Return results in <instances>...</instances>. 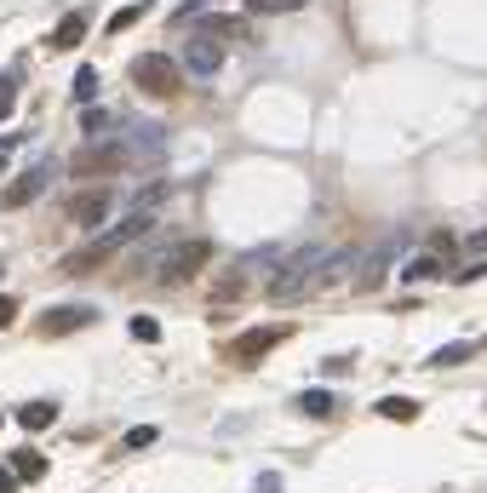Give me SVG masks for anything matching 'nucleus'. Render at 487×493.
<instances>
[{"mask_svg":"<svg viewBox=\"0 0 487 493\" xmlns=\"http://www.w3.org/2000/svg\"><path fill=\"white\" fill-rule=\"evenodd\" d=\"M52 173H58L52 161H41V166H29V173H18L6 189H0V207H29V201H41V189L52 184Z\"/></svg>","mask_w":487,"mask_h":493,"instance_id":"0eeeda50","label":"nucleus"},{"mask_svg":"<svg viewBox=\"0 0 487 493\" xmlns=\"http://www.w3.org/2000/svg\"><path fill=\"white\" fill-rule=\"evenodd\" d=\"M373 413L390 419V425H413V419H419V402H413V396H379Z\"/></svg>","mask_w":487,"mask_h":493,"instance_id":"ddd939ff","label":"nucleus"},{"mask_svg":"<svg viewBox=\"0 0 487 493\" xmlns=\"http://www.w3.org/2000/svg\"><path fill=\"white\" fill-rule=\"evenodd\" d=\"M0 419H6V413H0Z\"/></svg>","mask_w":487,"mask_h":493,"instance_id":"7c9ffc66","label":"nucleus"},{"mask_svg":"<svg viewBox=\"0 0 487 493\" xmlns=\"http://www.w3.org/2000/svg\"><path fill=\"white\" fill-rule=\"evenodd\" d=\"M0 493H18V471L12 465H0Z\"/></svg>","mask_w":487,"mask_h":493,"instance_id":"cd10ccee","label":"nucleus"},{"mask_svg":"<svg viewBox=\"0 0 487 493\" xmlns=\"http://www.w3.org/2000/svg\"><path fill=\"white\" fill-rule=\"evenodd\" d=\"M81 132H87V138H104V132H115V115L87 110V115H81Z\"/></svg>","mask_w":487,"mask_h":493,"instance_id":"aec40b11","label":"nucleus"},{"mask_svg":"<svg viewBox=\"0 0 487 493\" xmlns=\"http://www.w3.org/2000/svg\"><path fill=\"white\" fill-rule=\"evenodd\" d=\"M442 275H447V264L436 258V252H419V258H407V264H401V281H407V287H424V281H442Z\"/></svg>","mask_w":487,"mask_h":493,"instance_id":"9b49d317","label":"nucleus"},{"mask_svg":"<svg viewBox=\"0 0 487 493\" xmlns=\"http://www.w3.org/2000/svg\"><path fill=\"white\" fill-rule=\"evenodd\" d=\"M12 150H18V138H0V173L12 166Z\"/></svg>","mask_w":487,"mask_h":493,"instance_id":"c85d7f7f","label":"nucleus"},{"mask_svg":"<svg viewBox=\"0 0 487 493\" xmlns=\"http://www.w3.org/2000/svg\"><path fill=\"white\" fill-rule=\"evenodd\" d=\"M150 6H155V0H132V6H120V12H115V18H109V35H127V29H132V23H138V18H143V12H150Z\"/></svg>","mask_w":487,"mask_h":493,"instance_id":"6ab92c4d","label":"nucleus"},{"mask_svg":"<svg viewBox=\"0 0 487 493\" xmlns=\"http://www.w3.org/2000/svg\"><path fill=\"white\" fill-rule=\"evenodd\" d=\"M327 252H333V247H321V242H304L298 252H287L282 270L270 275V298H275V304H292V298H304V287H310V275L327 264Z\"/></svg>","mask_w":487,"mask_h":493,"instance_id":"f257e3e1","label":"nucleus"},{"mask_svg":"<svg viewBox=\"0 0 487 493\" xmlns=\"http://www.w3.org/2000/svg\"><path fill=\"white\" fill-rule=\"evenodd\" d=\"M12 471H18V482H41V476H46V459H41V453H35V448H23V453H12Z\"/></svg>","mask_w":487,"mask_h":493,"instance_id":"dca6fc26","label":"nucleus"},{"mask_svg":"<svg viewBox=\"0 0 487 493\" xmlns=\"http://www.w3.org/2000/svg\"><path fill=\"white\" fill-rule=\"evenodd\" d=\"M52 419H58V402H23L18 407V425L23 430H46Z\"/></svg>","mask_w":487,"mask_h":493,"instance_id":"2eb2a0df","label":"nucleus"},{"mask_svg":"<svg viewBox=\"0 0 487 493\" xmlns=\"http://www.w3.org/2000/svg\"><path fill=\"white\" fill-rule=\"evenodd\" d=\"M150 442H155V430H150V425H138V430H127V448H150Z\"/></svg>","mask_w":487,"mask_h":493,"instance_id":"a878e982","label":"nucleus"},{"mask_svg":"<svg viewBox=\"0 0 487 493\" xmlns=\"http://www.w3.org/2000/svg\"><path fill=\"white\" fill-rule=\"evenodd\" d=\"M92 321H97V310H92V304H52V310H41V333H46V339L81 333V327H92Z\"/></svg>","mask_w":487,"mask_h":493,"instance_id":"6e6552de","label":"nucleus"},{"mask_svg":"<svg viewBox=\"0 0 487 493\" xmlns=\"http://www.w3.org/2000/svg\"><path fill=\"white\" fill-rule=\"evenodd\" d=\"M470 247H476V252H487V230H476V235H470Z\"/></svg>","mask_w":487,"mask_h":493,"instance_id":"c756f323","label":"nucleus"},{"mask_svg":"<svg viewBox=\"0 0 487 493\" xmlns=\"http://www.w3.org/2000/svg\"><path fill=\"white\" fill-rule=\"evenodd\" d=\"M178 69L195 75V81H213L218 69H224V46H213V41H201V35H195V41L184 46V58H178Z\"/></svg>","mask_w":487,"mask_h":493,"instance_id":"1a4fd4ad","label":"nucleus"},{"mask_svg":"<svg viewBox=\"0 0 487 493\" xmlns=\"http://www.w3.org/2000/svg\"><path fill=\"white\" fill-rule=\"evenodd\" d=\"M333 407H338L333 390H304V396H298V413H304V419H333Z\"/></svg>","mask_w":487,"mask_h":493,"instance_id":"f3484780","label":"nucleus"},{"mask_svg":"<svg viewBox=\"0 0 487 493\" xmlns=\"http://www.w3.org/2000/svg\"><path fill=\"white\" fill-rule=\"evenodd\" d=\"M287 339H292V327H287V321H270V327L241 333V339L229 344V356H236V362H259V356H270L275 344H287Z\"/></svg>","mask_w":487,"mask_h":493,"instance_id":"423d86ee","label":"nucleus"},{"mask_svg":"<svg viewBox=\"0 0 487 493\" xmlns=\"http://www.w3.org/2000/svg\"><path fill=\"white\" fill-rule=\"evenodd\" d=\"M12 321H18V298L0 293V327H12Z\"/></svg>","mask_w":487,"mask_h":493,"instance_id":"b1692460","label":"nucleus"},{"mask_svg":"<svg viewBox=\"0 0 487 493\" xmlns=\"http://www.w3.org/2000/svg\"><path fill=\"white\" fill-rule=\"evenodd\" d=\"M178 81H184L178 58H166V52H143V58H132V87L150 92V98H173Z\"/></svg>","mask_w":487,"mask_h":493,"instance_id":"20e7f679","label":"nucleus"},{"mask_svg":"<svg viewBox=\"0 0 487 493\" xmlns=\"http://www.w3.org/2000/svg\"><path fill=\"white\" fill-rule=\"evenodd\" d=\"M75 98H97V69H75Z\"/></svg>","mask_w":487,"mask_h":493,"instance_id":"4be33fe9","label":"nucleus"},{"mask_svg":"<svg viewBox=\"0 0 487 493\" xmlns=\"http://www.w3.org/2000/svg\"><path fill=\"white\" fill-rule=\"evenodd\" d=\"M12 87H18V75H6V81H0V121L12 115Z\"/></svg>","mask_w":487,"mask_h":493,"instance_id":"393cba45","label":"nucleus"},{"mask_svg":"<svg viewBox=\"0 0 487 493\" xmlns=\"http://www.w3.org/2000/svg\"><path fill=\"white\" fill-rule=\"evenodd\" d=\"M384 270H390V252H384V247H379V252H367V258H361V270H356V287H361V293L384 287Z\"/></svg>","mask_w":487,"mask_h":493,"instance_id":"4468645a","label":"nucleus"},{"mask_svg":"<svg viewBox=\"0 0 487 493\" xmlns=\"http://www.w3.org/2000/svg\"><path fill=\"white\" fill-rule=\"evenodd\" d=\"M430 252L447 264V258H453V235H430Z\"/></svg>","mask_w":487,"mask_h":493,"instance_id":"bb28decb","label":"nucleus"},{"mask_svg":"<svg viewBox=\"0 0 487 493\" xmlns=\"http://www.w3.org/2000/svg\"><path fill=\"white\" fill-rule=\"evenodd\" d=\"M81 35H87V12H69V18L58 23L52 46H58V52H64V46H81Z\"/></svg>","mask_w":487,"mask_h":493,"instance_id":"a211bd4d","label":"nucleus"},{"mask_svg":"<svg viewBox=\"0 0 487 493\" xmlns=\"http://www.w3.org/2000/svg\"><path fill=\"white\" fill-rule=\"evenodd\" d=\"M292 6H310V0H247V12H292Z\"/></svg>","mask_w":487,"mask_h":493,"instance_id":"5701e85b","label":"nucleus"},{"mask_svg":"<svg viewBox=\"0 0 487 493\" xmlns=\"http://www.w3.org/2000/svg\"><path fill=\"white\" fill-rule=\"evenodd\" d=\"M201 41H213V46L247 41V18H236V12H201Z\"/></svg>","mask_w":487,"mask_h":493,"instance_id":"9d476101","label":"nucleus"},{"mask_svg":"<svg viewBox=\"0 0 487 493\" xmlns=\"http://www.w3.org/2000/svg\"><path fill=\"white\" fill-rule=\"evenodd\" d=\"M109 212H115V189H109V184H92V189H81V196L64 207V219L81 224V230H97V224L109 230Z\"/></svg>","mask_w":487,"mask_h":493,"instance_id":"39448f33","label":"nucleus"},{"mask_svg":"<svg viewBox=\"0 0 487 493\" xmlns=\"http://www.w3.org/2000/svg\"><path fill=\"white\" fill-rule=\"evenodd\" d=\"M206 258H213V242H206V235H178V242H166L161 258H155V281L184 287V281H195V275H201Z\"/></svg>","mask_w":487,"mask_h":493,"instance_id":"f03ea898","label":"nucleus"},{"mask_svg":"<svg viewBox=\"0 0 487 493\" xmlns=\"http://www.w3.org/2000/svg\"><path fill=\"white\" fill-rule=\"evenodd\" d=\"M132 339H138V344H155V339H161V321H155V316H132Z\"/></svg>","mask_w":487,"mask_h":493,"instance_id":"412c9836","label":"nucleus"},{"mask_svg":"<svg viewBox=\"0 0 487 493\" xmlns=\"http://www.w3.org/2000/svg\"><path fill=\"white\" fill-rule=\"evenodd\" d=\"M476 350H482L476 339H459V344H442V350H430V362H424V367H465V362H476Z\"/></svg>","mask_w":487,"mask_h":493,"instance_id":"f8f14e48","label":"nucleus"},{"mask_svg":"<svg viewBox=\"0 0 487 493\" xmlns=\"http://www.w3.org/2000/svg\"><path fill=\"white\" fill-rule=\"evenodd\" d=\"M127 161H132L127 143H81V150L64 161V173H69V178H104V184H109V178H115Z\"/></svg>","mask_w":487,"mask_h":493,"instance_id":"7ed1b4c3","label":"nucleus"}]
</instances>
